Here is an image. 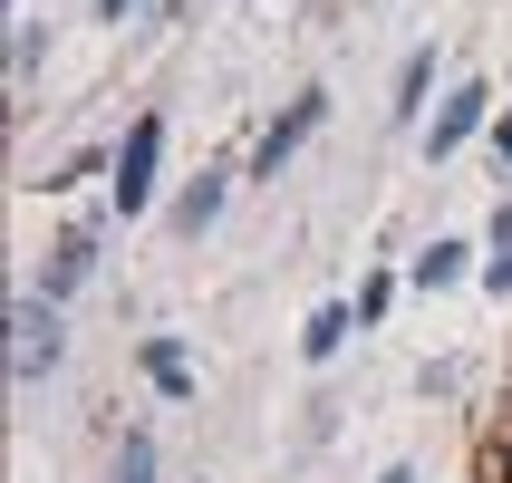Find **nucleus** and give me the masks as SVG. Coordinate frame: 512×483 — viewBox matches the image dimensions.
Here are the masks:
<instances>
[{
    "mask_svg": "<svg viewBox=\"0 0 512 483\" xmlns=\"http://www.w3.org/2000/svg\"><path fill=\"white\" fill-rule=\"evenodd\" d=\"M116 483H155V445H145V435H126V455H116Z\"/></svg>",
    "mask_w": 512,
    "mask_h": 483,
    "instance_id": "13",
    "label": "nucleus"
},
{
    "mask_svg": "<svg viewBox=\"0 0 512 483\" xmlns=\"http://www.w3.org/2000/svg\"><path fill=\"white\" fill-rule=\"evenodd\" d=\"M39 49H49V29L29 20V29H20V49H10V87H29V78H39Z\"/></svg>",
    "mask_w": 512,
    "mask_h": 483,
    "instance_id": "12",
    "label": "nucleus"
},
{
    "mask_svg": "<svg viewBox=\"0 0 512 483\" xmlns=\"http://www.w3.org/2000/svg\"><path fill=\"white\" fill-rule=\"evenodd\" d=\"M377 483H416V474H406V464H397V474H377Z\"/></svg>",
    "mask_w": 512,
    "mask_h": 483,
    "instance_id": "17",
    "label": "nucleus"
},
{
    "mask_svg": "<svg viewBox=\"0 0 512 483\" xmlns=\"http://www.w3.org/2000/svg\"><path fill=\"white\" fill-rule=\"evenodd\" d=\"M387 300H397V281H387V271H377V281L358 290V329H377V319H387Z\"/></svg>",
    "mask_w": 512,
    "mask_h": 483,
    "instance_id": "14",
    "label": "nucleus"
},
{
    "mask_svg": "<svg viewBox=\"0 0 512 483\" xmlns=\"http://www.w3.org/2000/svg\"><path fill=\"white\" fill-rule=\"evenodd\" d=\"M348 329H358V310H348V300L310 310V329H300V358H310V368H319V358H339V348H348Z\"/></svg>",
    "mask_w": 512,
    "mask_h": 483,
    "instance_id": "5",
    "label": "nucleus"
},
{
    "mask_svg": "<svg viewBox=\"0 0 512 483\" xmlns=\"http://www.w3.org/2000/svg\"><path fill=\"white\" fill-rule=\"evenodd\" d=\"M484 107H493V87H455V97L435 107V126H426V155H435V165H445V155H455V145L484 126Z\"/></svg>",
    "mask_w": 512,
    "mask_h": 483,
    "instance_id": "4",
    "label": "nucleus"
},
{
    "mask_svg": "<svg viewBox=\"0 0 512 483\" xmlns=\"http://www.w3.org/2000/svg\"><path fill=\"white\" fill-rule=\"evenodd\" d=\"M426 87H435V49H406V68H397V126H416Z\"/></svg>",
    "mask_w": 512,
    "mask_h": 483,
    "instance_id": "8",
    "label": "nucleus"
},
{
    "mask_svg": "<svg viewBox=\"0 0 512 483\" xmlns=\"http://www.w3.org/2000/svg\"><path fill=\"white\" fill-rule=\"evenodd\" d=\"M223 194H232V174L213 165V174L194 184V194H184V232H213V213H223Z\"/></svg>",
    "mask_w": 512,
    "mask_h": 483,
    "instance_id": "10",
    "label": "nucleus"
},
{
    "mask_svg": "<svg viewBox=\"0 0 512 483\" xmlns=\"http://www.w3.org/2000/svg\"><path fill=\"white\" fill-rule=\"evenodd\" d=\"M58 300H20L10 310V387H39V377L58 368Z\"/></svg>",
    "mask_w": 512,
    "mask_h": 483,
    "instance_id": "2",
    "label": "nucleus"
},
{
    "mask_svg": "<svg viewBox=\"0 0 512 483\" xmlns=\"http://www.w3.org/2000/svg\"><path fill=\"white\" fill-rule=\"evenodd\" d=\"M416 281H426V290L464 281V242H435V252H416Z\"/></svg>",
    "mask_w": 512,
    "mask_h": 483,
    "instance_id": "11",
    "label": "nucleus"
},
{
    "mask_svg": "<svg viewBox=\"0 0 512 483\" xmlns=\"http://www.w3.org/2000/svg\"><path fill=\"white\" fill-rule=\"evenodd\" d=\"M319 116H329V87H300V97L281 107V126H271V136H261V155H252V174H261V184H281V165L319 136Z\"/></svg>",
    "mask_w": 512,
    "mask_h": 483,
    "instance_id": "3",
    "label": "nucleus"
},
{
    "mask_svg": "<svg viewBox=\"0 0 512 483\" xmlns=\"http://www.w3.org/2000/svg\"><path fill=\"white\" fill-rule=\"evenodd\" d=\"M145 0H97V20H136Z\"/></svg>",
    "mask_w": 512,
    "mask_h": 483,
    "instance_id": "15",
    "label": "nucleus"
},
{
    "mask_svg": "<svg viewBox=\"0 0 512 483\" xmlns=\"http://www.w3.org/2000/svg\"><path fill=\"white\" fill-rule=\"evenodd\" d=\"M87 271H97V242H87V232H68V242H58V261H49V290H39V300H68Z\"/></svg>",
    "mask_w": 512,
    "mask_h": 483,
    "instance_id": "7",
    "label": "nucleus"
},
{
    "mask_svg": "<svg viewBox=\"0 0 512 483\" xmlns=\"http://www.w3.org/2000/svg\"><path fill=\"white\" fill-rule=\"evenodd\" d=\"M484 290L493 300H512V203L493 213V252H484Z\"/></svg>",
    "mask_w": 512,
    "mask_h": 483,
    "instance_id": "9",
    "label": "nucleus"
},
{
    "mask_svg": "<svg viewBox=\"0 0 512 483\" xmlns=\"http://www.w3.org/2000/svg\"><path fill=\"white\" fill-rule=\"evenodd\" d=\"M155 165H165V116H136L126 145H116V174H107L116 213H145V203H155Z\"/></svg>",
    "mask_w": 512,
    "mask_h": 483,
    "instance_id": "1",
    "label": "nucleus"
},
{
    "mask_svg": "<svg viewBox=\"0 0 512 483\" xmlns=\"http://www.w3.org/2000/svg\"><path fill=\"white\" fill-rule=\"evenodd\" d=\"M493 145H503V165H512V116H503V126H493Z\"/></svg>",
    "mask_w": 512,
    "mask_h": 483,
    "instance_id": "16",
    "label": "nucleus"
},
{
    "mask_svg": "<svg viewBox=\"0 0 512 483\" xmlns=\"http://www.w3.org/2000/svg\"><path fill=\"white\" fill-rule=\"evenodd\" d=\"M145 377H155V397L194 406V368H184V348H174V339H145Z\"/></svg>",
    "mask_w": 512,
    "mask_h": 483,
    "instance_id": "6",
    "label": "nucleus"
}]
</instances>
